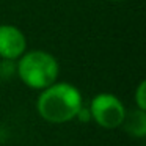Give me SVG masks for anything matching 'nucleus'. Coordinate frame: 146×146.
<instances>
[{
	"label": "nucleus",
	"mask_w": 146,
	"mask_h": 146,
	"mask_svg": "<svg viewBox=\"0 0 146 146\" xmlns=\"http://www.w3.org/2000/svg\"><path fill=\"white\" fill-rule=\"evenodd\" d=\"M83 105L82 93L68 82H54L41 90L36 108L42 119L52 124H63L76 119L77 111Z\"/></svg>",
	"instance_id": "f257e3e1"
},
{
	"label": "nucleus",
	"mask_w": 146,
	"mask_h": 146,
	"mask_svg": "<svg viewBox=\"0 0 146 146\" xmlns=\"http://www.w3.org/2000/svg\"><path fill=\"white\" fill-rule=\"evenodd\" d=\"M16 61V72L19 79L32 90L41 91L58 80L60 64L50 52L41 49L25 50Z\"/></svg>",
	"instance_id": "f03ea898"
},
{
	"label": "nucleus",
	"mask_w": 146,
	"mask_h": 146,
	"mask_svg": "<svg viewBox=\"0 0 146 146\" xmlns=\"http://www.w3.org/2000/svg\"><path fill=\"white\" fill-rule=\"evenodd\" d=\"M91 119L104 129H116L121 127V123L126 115V107L111 93H99L91 99L88 105Z\"/></svg>",
	"instance_id": "7ed1b4c3"
},
{
	"label": "nucleus",
	"mask_w": 146,
	"mask_h": 146,
	"mask_svg": "<svg viewBox=\"0 0 146 146\" xmlns=\"http://www.w3.org/2000/svg\"><path fill=\"white\" fill-rule=\"evenodd\" d=\"M27 50V38L16 25H0V58L5 61H16Z\"/></svg>",
	"instance_id": "20e7f679"
},
{
	"label": "nucleus",
	"mask_w": 146,
	"mask_h": 146,
	"mask_svg": "<svg viewBox=\"0 0 146 146\" xmlns=\"http://www.w3.org/2000/svg\"><path fill=\"white\" fill-rule=\"evenodd\" d=\"M121 126L129 135L135 138H143L146 135V110H141V108H135L130 111L126 110Z\"/></svg>",
	"instance_id": "39448f33"
},
{
	"label": "nucleus",
	"mask_w": 146,
	"mask_h": 146,
	"mask_svg": "<svg viewBox=\"0 0 146 146\" xmlns=\"http://www.w3.org/2000/svg\"><path fill=\"white\" fill-rule=\"evenodd\" d=\"M135 104H137V108L146 110V82L145 80H141L135 90Z\"/></svg>",
	"instance_id": "423d86ee"
},
{
	"label": "nucleus",
	"mask_w": 146,
	"mask_h": 146,
	"mask_svg": "<svg viewBox=\"0 0 146 146\" xmlns=\"http://www.w3.org/2000/svg\"><path fill=\"white\" fill-rule=\"evenodd\" d=\"M111 2H119V0H111Z\"/></svg>",
	"instance_id": "0eeeda50"
}]
</instances>
